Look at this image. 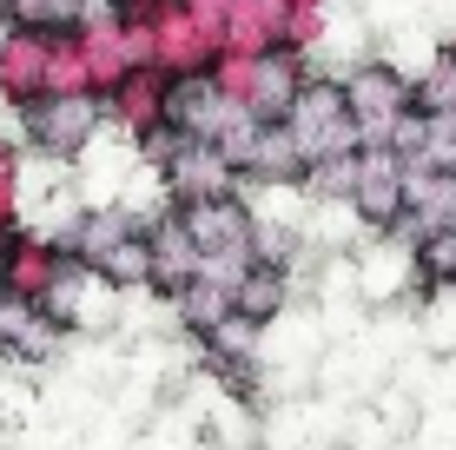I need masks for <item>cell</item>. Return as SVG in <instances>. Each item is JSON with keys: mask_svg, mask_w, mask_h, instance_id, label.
<instances>
[{"mask_svg": "<svg viewBox=\"0 0 456 450\" xmlns=\"http://www.w3.org/2000/svg\"><path fill=\"white\" fill-rule=\"evenodd\" d=\"M159 166H166V185H172V206H185V199H218V192H232V166L218 160L206 139H172V152H166Z\"/></svg>", "mask_w": 456, "mask_h": 450, "instance_id": "7", "label": "cell"}, {"mask_svg": "<svg viewBox=\"0 0 456 450\" xmlns=\"http://www.w3.org/2000/svg\"><path fill=\"white\" fill-rule=\"evenodd\" d=\"M67 252L46 239H27V232H7V258H0V291L7 299H27V305H46L60 299V285H67Z\"/></svg>", "mask_w": 456, "mask_h": 450, "instance_id": "3", "label": "cell"}, {"mask_svg": "<svg viewBox=\"0 0 456 450\" xmlns=\"http://www.w3.org/2000/svg\"><path fill=\"white\" fill-rule=\"evenodd\" d=\"M172 305H179V324H185L192 338H206V331H218V324L232 318V291L212 285V278H192V285H179V291H172Z\"/></svg>", "mask_w": 456, "mask_h": 450, "instance_id": "13", "label": "cell"}, {"mask_svg": "<svg viewBox=\"0 0 456 450\" xmlns=\"http://www.w3.org/2000/svg\"><path fill=\"white\" fill-rule=\"evenodd\" d=\"M93 278H106L113 291H126V285H146V225L133 232V239H119L113 252L93 266Z\"/></svg>", "mask_w": 456, "mask_h": 450, "instance_id": "14", "label": "cell"}, {"mask_svg": "<svg viewBox=\"0 0 456 450\" xmlns=\"http://www.w3.org/2000/svg\"><path fill=\"white\" fill-rule=\"evenodd\" d=\"M53 345H60V318L46 305H27V299L0 291V351L7 358H46Z\"/></svg>", "mask_w": 456, "mask_h": 450, "instance_id": "9", "label": "cell"}, {"mask_svg": "<svg viewBox=\"0 0 456 450\" xmlns=\"http://www.w3.org/2000/svg\"><path fill=\"white\" fill-rule=\"evenodd\" d=\"M199 278V252H192V239H185V225H179V212H159V219L146 225V285L152 291H179V285H192Z\"/></svg>", "mask_w": 456, "mask_h": 450, "instance_id": "6", "label": "cell"}, {"mask_svg": "<svg viewBox=\"0 0 456 450\" xmlns=\"http://www.w3.org/2000/svg\"><path fill=\"white\" fill-rule=\"evenodd\" d=\"M338 86H344V106H351V119H357V152L384 146L390 119L411 106V86H403L390 67H357L351 80H338Z\"/></svg>", "mask_w": 456, "mask_h": 450, "instance_id": "4", "label": "cell"}, {"mask_svg": "<svg viewBox=\"0 0 456 450\" xmlns=\"http://www.w3.org/2000/svg\"><path fill=\"white\" fill-rule=\"evenodd\" d=\"M7 166H13V152H7V146H0V173H7Z\"/></svg>", "mask_w": 456, "mask_h": 450, "instance_id": "19", "label": "cell"}, {"mask_svg": "<svg viewBox=\"0 0 456 450\" xmlns=\"http://www.w3.org/2000/svg\"><path fill=\"white\" fill-rule=\"evenodd\" d=\"M411 106L417 113H456V53L444 60V67H430V80L411 93Z\"/></svg>", "mask_w": 456, "mask_h": 450, "instance_id": "16", "label": "cell"}, {"mask_svg": "<svg viewBox=\"0 0 456 450\" xmlns=\"http://www.w3.org/2000/svg\"><path fill=\"white\" fill-rule=\"evenodd\" d=\"M133 232H139L133 212H119V206H93V212H80V219H73V232H67V245H60V252H67V266L93 272L119 239H133Z\"/></svg>", "mask_w": 456, "mask_h": 450, "instance_id": "8", "label": "cell"}, {"mask_svg": "<svg viewBox=\"0 0 456 450\" xmlns=\"http://www.w3.org/2000/svg\"><path fill=\"white\" fill-rule=\"evenodd\" d=\"M351 212L377 232H390L403 219V160L390 146H364L357 152V179H351Z\"/></svg>", "mask_w": 456, "mask_h": 450, "instance_id": "5", "label": "cell"}, {"mask_svg": "<svg viewBox=\"0 0 456 450\" xmlns=\"http://www.w3.org/2000/svg\"><path fill=\"white\" fill-rule=\"evenodd\" d=\"M0 232H13V166L0 173Z\"/></svg>", "mask_w": 456, "mask_h": 450, "instance_id": "18", "label": "cell"}, {"mask_svg": "<svg viewBox=\"0 0 456 450\" xmlns=\"http://www.w3.org/2000/svg\"><path fill=\"white\" fill-rule=\"evenodd\" d=\"M417 278L423 285H456V225L417 239Z\"/></svg>", "mask_w": 456, "mask_h": 450, "instance_id": "15", "label": "cell"}, {"mask_svg": "<svg viewBox=\"0 0 456 450\" xmlns=\"http://www.w3.org/2000/svg\"><path fill=\"white\" fill-rule=\"evenodd\" d=\"M305 179L318 185L324 199H351V179H357V152H351V160H324V166H311Z\"/></svg>", "mask_w": 456, "mask_h": 450, "instance_id": "17", "label": "cell"}, {"mask_svg": "<svg viewBox=\"0 0 456 450\" xmlns=\"http://www.w3.org/2000/svg\"><path fill=\"white\" fill-rule=\"evenodd\" d=\"M278 305H285V266H245L239 278H232V318L245 324H272Z\"/></svg>", "mask_w": 456, "mask_h": 450, "instance_id": "12", "label": "cell"}, {"mask_svg": "<svg viewBox=\"0 0 456 450\" xmlns=\"http://www.w3.org/2000/svg\"><path fill=\"white\" fill-rule=\"evenodd\" d=\"M20 113H27V139H34L40 152H60V160L80 152L93 139V127H100V100H93V93H40Z\"/></svg>", "mask_w": 456, "mask_h": 450, "instance_id": "2", "label": "cell"}, {"mask_svg": "<svg viewBox=\"0 0 456 450\" xmlns=\"http://www.w3.org/2000/svg\"><path fill=\"white\" fill-rule=\"evenodd\" d=\"M0 258H7V232H0Z\"/></svg>", "mask_w": 456, "mask_h": 450, "instance_id": "20", "label": "cell"}, {"mask_svg": "<svg viewBox=\"0 0 456 450\" xmlns=\"http://www.w3.org/2000/svg\"><path fill=\"white\" fill-rule=\"evenodd\" d=\"M245 179H272V185H297V179H305V160H297L291 133L278 127V119H258L251 152H245Z\"/></svg>", "mask_w": 456, "mask_h": 450, "instance_id": "11", "label": "cell"}, {"mask_svg": "<svg viewBox=\"0 0 456 450\" xmlns=\"http://www.w3.org/2000/svg\"><path fill=\"white\" fill-rule=\"evenodd\" d=\"M159 113H166V80H159L152 67H133V73L113 86V119H119L126 133L146 139V133H159Z\"/></svg>", "mask_w": 456, "mask_h": 450, "instance_id": "10", "label": "cell"}, {"mask_svg": "<svg viewBox=\"0 0 456 450\" xmlns=\"http://www.w3.org/2000/svg\"><path fill=\"white\" fill-rule=\"evenodd\" d=\"M278 127L291 133L305 173H311V166H324V160H351V152H357V119H351V106H344V86L338 80H305L291 93V106H285Z\"/></svg>", "mask_w": 456, "mask_h": 450, "instance_id": "1", "label": "cell"}]
</instances>
